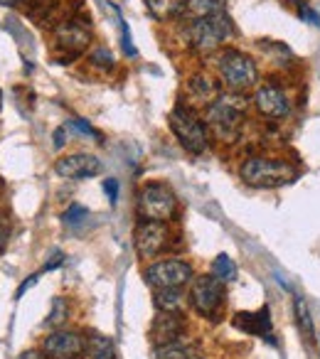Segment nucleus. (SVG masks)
<instances>
[{"mask_svg":"<svg viewBox=\"0 0 320 359\" xmlns=\"http://www.w3.org/2000/svg\"><path fill=\"white\" fill-rule=\"evenodd\" d=\"M298 170L279 158H249L241 165V180L251 187H281L291 185Z\"/></svg>","mask_w":320,"mask_h":359,"instance_id":"1","label":"nucleus"},{"mask_svg":"<svg viewBox=\"0 0 320 359\" xmlns=\"http://www.w3.org/2000/svg\"><path fill=\"white\" fill-rule=\"evenodd\" d=\"M207 126L215 130L217 138L234 143L244 126V101L239 96H217L207 109Z\"/></svg>","mask_w":320,"mask_h":359,"instance_id":"2","label":"nucleus"},{"mask_svg":"<svg viewBox=\"0 0 320 359\" xmlns=\"http://www.w3.org/2000/svg\"><path fill=\"white\" fill-rule=\"evenodd\" d=\"M217 69H220V76L225 81V86L234 94H241V91L251 89L259 79V69H256V62L251 60L249 55L239 50H225L220 55V62H217Z\"/></svg>","mask_w":320,"mask_h":359,"instance_id":"3","label":"nucleus"},{"mask_svg":"<svg viewBox=\"0 0 320 359\" xmlns=\"http://www.w3.org/2000/svg\"><path fill=\"white\" fill-rule=\"evenodd\" d=\"M232 35V22L225 15H212V18H197L187 27V40L190 47L200 55H210V52L220 50L222 42Z\"/></svg>","mask_w":320,"mask_h":359,"instance_id":"4","label":"nucleus"},{"mask_svg":"<svg viewBox=\"0 0 320 359\" xmlns=\"http://www.w3.org/2000/svg\"><path fill=\"white\" fill-rule=\"evenodd\" d=\"M171 128L175 133L178 143L192 155H202L207 150V128L200 116L187 106H178L171 114Z\"/></svg>","mask_w":320,"mask_h":359,"instance_id":"5","label":"nucleus"},{"mask_svg":"<svg viewBox=\"0 0 320 359\" xmlns=\"http://www.w3.org/2000/svg\"><path fill=\"white\" fill-rule=\"evenodd\" d=\"M138 215L150 222H168L178 215V197L173 195L171 187L150 182L138 192Z\"/></svg>","mask_w":320,"mask_h":359,"instance_id":"6","label":"nucleus"},{"mask_svg":"<svg viewBox=\"0 0 320 359\" xmlns=\"http://www.w3.org/2000/svg\"><path fill=\"white\" fill-rule=\"evenodd\" d=\"M190 303L202 318L217 320L220 310L225 308V283L217 276H197L192 278Z\"/></svg>","mask_w":320,"mask_h":359,"instance_id":"7","label":"nucleus"},{"mask_svg":"<svg viewBox=\"0 0 320 359\" xmlns=\"http://www.w3.org/2000/svg\"><path fill=\"white\" fill-rule=\"evenodd\" d=\"M195 278L192 273V266L187 261L180 259H166V261H155L145 269V283L155 290H166V288H182L185 283Z\"/></svg>","mask_w":320,"mask_h":359,"instance_id":"8","label":"nucleus"},{"mask_svg":"<svg viewBox=\"0 0 320 359\" xmlns=\"http://www.w3.org/2000/svg\"><path fill=\"white\" fill-rule=\"evenodd\" d=\"M168 226L166 222H140L133 231V244L135 251H138L140 259H155L160 251L166 249L168 244Z\"/></svg>","mask_w":320,"mask_h":359,"instance_id":"9","label":"nucleus"},{"mask_svg":"<svg viewBox=\"0 0 320 359\" xmlns=\"http://www.w3.org/2000/svg\"><path fill=\"white\" fill-rule=\"evenodd\" d=\"M84 349V337L79 332H72V330H55L45 339V354L50 359H79Z\"/></svg>","mask_w":320,"mask_h":359,"instance_id":"10","label":"nucleus"},{"mask_svg":"<svg viewBox=\"0 0 320 359\" xmlns=\"http://www.w3.org/2000/svg\"><path fill=\"white\" fill-rule=\"evenodd\" d=\"M55 172L65 180H84V177H94L101 172V160L94 158L89 153H74L67 155V158L57 160Z\"/></svg>","mask_w":320,"mask_h":359,"instance_id":"11","label":"nucleus"},{"mask_svg":"<svg viewBox=\"0 0 320 359\" xmlns=\"http://www.w3.org/2000/svg\"><path fill=\"white\" fill-rule=\"evenodd\" d=\"M254 104L259 109V114H264L266 118H286L291 114L288 96H286V91H281L274 84H266L261 89H256Z\"/></svg>","mask_w":320,"mask_h":359,"instance_id":"12","label":"nucleus"},{"mask_svg":"<svg viewBox=\"0 0 320 359\" xmlns=\"http://www.w3.org/2000/svg\"><path fill=\"white\" fill-rule=\"evenodd\" d=\"M89 42H91V30L86 25H81L79 20H69L57 27V45H60L62 50L72 52V55L84 52Z\"/></svg>","mask_w":320,"mask_h":359,"instance_id":"13","label":"nucleus"},{"mask_svg":"<svg viewBox=\"0 0 320 359\" xmlns=\"http://www.w3.org/2000/svg\"><path fill=\"white\" fill-rule=\"evenodd\" d=\"M182 323L180 313H163L153 320V327H150V337L155 344H168V342H178L182 339Z\"/></svg>","mask_w":320,"mask_h":359,"instance_id":"14","label":"nucleus"},{"mask_svg":"<svg viewBox=\"0 0 320 359\" xmlns=\"http://www.w3.org/2000/svg\"><path fill=\"white\" fill-rule=\"evenodd\" d=\"M234 325L239 330L249 334H261L271 342V318H269V308L259 310V313H239L234 320Z\"/></svg>","mask_w":320,"mask_h":359,"instance_id":"15","label":"nucleus"},{"mask_svg":"<svg viewBox=\"0 0 320 359\" xmlns=\"http://www.w3.org/2000/svg\"><path fill=\"white\" fill-rule=\"evenodd\" d=\"M155 305H158L163 313H180L185 308V293L182 288H166L155 293Z\"/></svg>","mask_w":320,"mask_h":359,"instance_id":"16","label":"nucleus"},{"mask_svg":"<svg viewBox=\"0 0 320 359\" xmlns=\"http://www.w3.org/2000/svg\"><path fill=\"white\" fill-rule=\"evenodd\" d=\"M145 6L153 18L166 20V18H175L185 11V0H145Z\"/></svg>","mask_w":320,"mask_h":359,"instance_id":"17","label":"nucleus"},{"mask_svg":"<svg viewBox=\"0 0 320 359\" xmlns=\"http://www.w3.org/2000/svg\"><path fill=\"white\" fill-rule=\"evenodd\" d=\"M293 315H295V325H298L300 334L305 337V342H313L315 337V327H313V320H310V313H308V305L300 295L293 298Z\"/></svg>","mask_w":320,"mask_h":359,"instance_id":"18","label":"nucleus"},{"mask_svg":"<svg viewBox=\"0 0 320 359\" xmlns=\"http://www.w3.org/2000/svg\"><path fill=\"white\" fill-rule=\"evenodd\" d=\"M185 11L197 18H212L222 15L225 11V0H185Z\"/></svg>","mask_w":320,"mask_h":359,"instance_id":"19","label":"nucleus"},{"mask_svg":"<svg viewBox=\"0 0 320 359\" xmlns=\"http://www.w3.org/2000/svg\"><path fill=\"white\" fill-rule=\"evenodd\" d=\"M155 359H195V352L182 339H178V342L158 344L155 347Z\"/></svg>","mask_w":320,"mask_h":359,"instance_id":"20","label":"nucleus"},{"mask_svg":"<svg viewBox=\"0 0 320 359\" xmlns=\"http://www.w3.org/2000/svg\"><path fill=\"white\" fill-rule=\"evenodd\" d=\"M89 354H91V359H116V349H114L111 337H106V334H94V337L89 339Z\"/></svg>","mask_w":320,"mask_h":359,"instance_id":"21","label":"nucleus"},{"mask_svg":"<svg viewBox=\"0 0 320 359\" xmlns=\"http://www.w3.org/2000/svg\"><path fill=\"white\" fill-rule=\"evenodd\" d=\"M212 276H217L222 283H229V280L236 278V264L227 254H220L212 264Z\"/></svg>","mask_w":320,"mask_h":359,"instance_id":"22","label":"nucleus"},{"mask_svg":"<svg viewBox=\"0 0 320 359\" xmlns=\"http://www.w3.org/2000/svg\"><path fill=\"white\" fill-rule=\"evenodd\" d=\"M65 320H67V300L65 298H55V300H52L50 315H47V320H45V327L47 330H57V327H62V325H65Z\"/></svg>","mask_w":320,"mask_h":359,"instance_id":"23","label":"nucleus"},{"mask_svg":"<svg viewBox=\"0 0 320 359\" xmlns=\"http://www.w3.org/2000/svg\"><path fill=\"white\" fill-rule=\"evenodd\" d=\"M190 89H195V94L200 96V99H210V96L215 94V86L210 84L207 76H192Z\"/></svg>","mask_w":320,"mask_h":359,"instance_id":"24","label":"nucleus"},{"mask_svg":"<svg viewBox=\"0 0 320 359\" xmlns=\"http://www.w3.org/2000/svg\"><path fill=\"white\" fill-rule=\"evenodd\" d=\"M119 22H121V47H124V55L126 57H135V55H138V50L133 47V40H131L128 22H126L124 18H119Z\"/></svg>","mask_w":320,"mask_h":359,"instance_id":"25","label":"nucleus"},{"mask_svg":"<svg viewBox=\"0 0 320 359\" xmlns=\"http://www.w3.org/2000/svg\"><path fill=\"white\" fill-rule=\"evenodd\" d=\"M89 60L94 62L96 67H104V69H111V67H114V57H111V52L106 50V47H96V50L91 52Z\"/></svg>","mask_w":320,"mask_h":359,"instance_id":"26","label":"nucleus"},{"mask_svg":"<svg viewBox=\"0 0 320 359\" xmlns=\"http://www.w3.org/2000/svg\"><path fill=\"white\" fill-rule=\"evenodd\" d=\"M298 18H300V20L308 22V25L320 27V15L310 6H305V3H300V6H298Z\"/></svg>","mask_w":320,"mask_h":359,"instance_id":"27","label":"nucleus"},{"mask_svg":"<svg viewBox=\"0 0 320 359\" xmlns=\"http://www.w3.org/2000/svg\"><path fill=\"white\" fill-rule=\"evenodd\" d=\"M69 126L76 130V133H84V135H89V138H96V140L101 138V133H99V130H96V128H91V126L86 123V121H81V118H72V121H69Z\"/></svg>","mask_w":320,"mask_h":359,"instance_id":"28","label":"nucleus"},{"mask_svg":"<svg viewBox=\"0 0 320 359\" xmlns=\"http://www.w3.org/2000/svg\"><path fill=\"white\" fill-rule=\"evenodd\" d=\"M86 215H89V212H86V210H84V207H81V205H72L69 210L65 212V217H62V219H65L67 224H76V222H81V219H84Z\"/></svg>","mask_w":320,"mask_h":359,"instance_id":"29","label":"nucleus"},{"mask_svg":"<svg viewBox=\"0 0 320 359\" xmlns=\"http://www.w3.org/2000/svg\"><path fill=\"white\" fill-rule=\"evenodd\" d=\"M104 192L111 205H116V200H119V180H104Z\"/></svg>","mask_w":320,"mask_h":359,"instance_id":"30","label":"nucleus"},{"mask_svg":"<svg viewBox=\"0 0 320 359\" xmlns=\"http://www.w3.org/2000/svg\"><path fill=\"white\" fill-rule=\"evenodd\" d=\"M37 278H40V276H37V273H35V276H30V278H27V280H25V283H20V288H18L15 298H18V300H20V298H22V295H25V290H30V288H32V285H35V283H37Z\"/></svg>","mask_w":320,"mask_h":359,"instance_id":"31","label":"nucleus"},{"mask_svg":"<svg viewBox=\"0 0 320 359\" xmlns=\"http://www.w3.org/2000/svg\"><path fill=\"white\" fill-rule=\"evenodd\" d=\"M65 143H67V130H65V126H60V128L55 130V148L60 150Z\"/></svg>","mask_w":320,"mask_h":359,"instance_id":"32","label":"nucleus"},{"mask_svg":"<svg viewBox=\"0 0 320 359\" xmlns=\"http://www.w3.org/2000/svg\"><path fill=\"white\" fill-rule=\"evenodd\" d=\"M6 241H8V222H6V217L0 215V249L6 246Z\"/></svg>","mask_w":320,"mask_h":359,"instance_id":"33","label":"nucleus"},{"mask_svg":"<svg viewBox=\"0 0 320 359\" xmlns=\"http://www.w3.org/2000/svg\"><path fill=\"white\" fill-rule=\"evenodd\" d=\"M18 359H45V357H42L40 352H35V349H27V352H22Z\"/></svg>","mask_w":320,"mask_h":359,"instance_id":"34","label":"nucleus"},{"mask_svg":"<svg viewBox=\"0 0 320 359\" xmlns=\"http://www.w3.org/2000/svg\"><path fill=\"white\" fill-rule=\"evenodd\" d=\"M18 0H0V6H15Z\"/></svg>","mask_w":320,"mask_h":359,"instance_id":"35","label":"nucleus"},{"mask_svg":"<svg viewBox=\"0 0 320 359\" xmlns=\"http://www.w3.org/2000/svg\"><path fill=\"white\" fill-rule=\"evenodd\" d=\"M0 101H3V94H0Z\"/></svg>","mask_w":320,"mask_h":359,"instance_id":"36","label":"nucleus"},{"mask_svg":"<svg viewBox=\"0 0 320 359\" xmlns=\"http://www.w3.org/2000/svg\"><path fill=\"white\" fill-rule=\"evenodd\" d=\"M195 359H202V357H195Z\"/></svg>","mask_w":320,"mask_h":359,"instance_id":"37","label":"nucleus"}]
</instances>
